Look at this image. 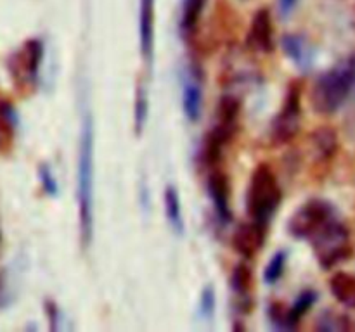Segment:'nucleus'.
I'll return each instance as SVG.
<instances>
[{
    "mask_svg": "<svg viewBox=\"0 0 355 332\" xmlns=\"http://www.w3.org/2000/svg\"><path fill=\"white\" fill-rule=\"evenodd\" d=\"M288 230L295 239L307 241L319 265L333 268L352 255L350 232L329 201L311 199L290 218Z\"/></svg>",
    "mask_w": 355,
    "mask_h": 332,
    "instance_id": "nucleus-1",
    "label": "nucleus"
},
{
    "mask_svg": "<svg viewBox=\"0 0 355 332\" xmlns=\"http://www.w3.org/2000/svg\"><path fill=\"white\" fill-rule=\"evenodd\" d=\"M94 120L90 113L82 121L76 168V203H78L80 239L85 248L92 242L94 234Z\"/></svg>",
    "mask_w": 355,
    "mask_h": 332,
    "instance_id": "nucleus-2",
    "label": "nucleus"
},
{
    "mask_svg": "<svg viewBox=\"0 0 355 332\" xmlns=\"http://www.w3.org/2000/svg\"><path fill=\"white\" fill-rule=\"evenodd\" d=\"M355 95V54L340 59L315 78L311 102L315 113L335 114Z\"/></svg>",
    "mask_w": 355,
    "mask_h": 332,
    "instance_id": "nucleus-3",
    "label": "nucleus"
},
{
    "mask_svg": "<svg viewBox=\"0 0 355 332\" xmlns=\"http://www.w3.org/2000/svg\"><path fill=\"white\" fill-rule=\"evenodd\" d=\"M239 113H241V102L234 95H222L217 104V114L211 130L208 131L203 140L200 158L203 166L208 169L217 168L218 161L222 159V152L231 144L232 137L236 135L239 123Z\"/></svg>",
    "mask_w": 355,
    "mask_h": 332,
    "instance_id": "nucleus-4",
    "label": "nucleus"
},
{
    "mask_svg": "<svg viewBox=\"0 0 355 332\" xmlns=\"http://www.w3.org/2000/svg\"><path fill=\"white\" fill-rule=\"evenodd\" d=\"M283 192L274 169L267 163H260L252 173L248 192H246V211L250 220L269 227L270 220L279 208Z\"/></svg>",
    "mask_w": 355,
    "mask_h": 332,
    "instance_id": "nucleus-5",
    "label": "nucleus"
},
{
    "mask_svg": "<svg viewBox=\"0 0 355 332\" xmlns=\"http://www.w3.org/2000/svg\"><path fill=\"white\" fill-rule=\"evenodd\" d=\"M302 121V83L298 80L288 85L283 106L270 123L269 138L272 145L290 144L300 131Z\"/></svg>",
    "mask_w": 355,
    "mask_h": 332,
    "instance_id": "nucleus-6",
    "label": "nucleus"
},
{
    "mask_svg": "<svg viewBox=\"0 0 355 332\" xmlns=\"http://www.w3.org/2000/svg\"><path fill=\"white\" fill-rule=\"evenodd\" d=\"M44 44L38 38H30L23 47L9 57V69L14 82L21 86H35L40 75Z\"/></svg>",
    "mask_w": 355,
    "mask_h": 332,
    "instance_id": "nucleus-7",
    "label": "nucleus"
},
{
    "mask_svg": "<svg viewBox=\"0 0 355 332\" xmlns=\"http://www.w3.org/2000/svg\"><path fill=\"white\" fill-rule=\"evenodd\" d=\"M315 301H318V294L312 289H307L298 294V297L293 301L290 308L283 306L279 303H274L269 308V318L272 320L274 325L281 329H297L302 317L314 306Z\"/></svg>",
    "mask_w": 355,
    "mask_h": 332,
    "instance_id": "nucleus-8",
    "label": "nucleus"
},
{
    "mask_svg": "<svg viewBox=\"0 0 355 332\" xmlns=\"http://www.w3.org/2000/svg\"><path fill=\"white\" fill-rule=\"evenodd\" d=\"M274 45L276 42H274L272 14L267 7H262L253 14L248 35H246V47L260 54H270L274 50Z\"/></svg>",
    "mask_w": 355,
    "mask_h": 332,
    "instance_id": "nucleus-9",
    "label": "nucleus"
},
{
    "mask_svg": "<svg viewBox=\"0 0 355 332\" xmlns=\"http://www.w3.org/2000/svg\"><path fill=\"white\" fill-rule=\"evenodd\" d=\"M266 225L257 223L253 220L245 221L236 228L234 235H232V246L239 256H243L245 259H252L266 244Z\"/></svg>",
    "mask_w": 355,
    "mask_h": 332,
    "instance_id": "nucleus-10",
    "label": "nucleus"
},
{
    "mask_svg": "<svg viewBox=\"0 0 355 332\" xmlns=\"http://www.w3.org/2000/svg\"><path fill=\"white\" fill-rule=\"evenodd\" d=\"M207 190L210 196L211 204L215 208V214L222 223H229L232 220L231 204H229V194H231V187H229V180L220 169L214 168L210 169L207 178Z\"/></svg>",
    "mask_w": 355,
    "mask_h": 332,
    "instance_id": "nucleus-11",
    "label": "nucleus"
},
{
    "mask_svg": "<svg viewBox=\"0 0 355 332\" xmlns=\"http://www.w3.org/2000/svg\"><path fill=\"white\" fill-rule=\"evenodd\" d=\"M155 23H156V0H141L139 3V40L141 54L146 62L153 61L155 54Z\"/></svg>",
    "mask_w": 355,
    "mask_h": 332,
    "instance_id": "nucleus-12",
    "label": "nucleus"
},
{
    "mask_svg": "<svg viewBox=\"0 0 355 332\" xmlns=\"http://www.w3.org/2000/svg\"><path fill=\"white\" fill-rule=\"evenodd\" d=\"M182 109L189 121L196 123L200 121L203 113V85H201V75L194 68L189 69L184 78L182 85Z\"/></svg>",
    "mask_w": 355,
    "mask_h": 332,
    "instance_id": "nucleus-13",
    "label": "nucleus"
},
{
    "mask_svg": "<svg viewBox=\"0 0 355 332\" xmlns=\"http://www.w3.org/2000/svg\"><path fill=\"white\" fill-rule=\"evenodd\" d=\"M311 152L314 161L319 165H328L338 151V135L333 128L321 127L311 133Z\"/></svg>",
    "mask_w": 355,
    "mask_h": 332,
    "instance_id": "nucleus-14",
    "label": "nucleus"
},
{
    "mask_svg": "<svg viewBox=\"0 0 355 332\" xmlns=\"http://www.w3.org/2000/svg\"><path fill=\"white\" fill-rule=\"evenodd\" d=\"M283 50L295 64L300 69L307 71L311 69L312 61H314V52H312L311 44L298 33H286L281 40Z\"/></svg>",
    "mask_w": 355,
    "mask_h": 332,
    "instance_id": "nucleus-15",
    "label": "nucleus"
},
{
    "mask_svg": "<svg viewBox=\"0 0 355 332\" xmlns=\"http://www.w3.org/2000/svg\"><path fill=\"white\" fill-rule=\"evenodd\" d=\"M329 289L338 303L355 310V275L349 272H336L329 279Z\"/></svg>",
    "mask_w": 355,
    "mask_h": 332,
    "instance_id": "nucleus-16",
    "label": "nucleus"
},
{
    "mask_svg": "<svg viewBox=\"0 0 355 332\" xmlns=\"http://www.w3.org/2000/svg\"><path fill=\"white\" fill-rule=\"evenodd\" d=\"M208 0H182V9H180V33L184 38L193 37L203 16L205 6Z\"/></svg>",
    "mask_w": 355,
    "mask_h": 332,
    "instance_id": "nucleus-17",
    "label": "nucleus"
},
{
    "mask_svg": "<svg viewBox=\"0 0 355 332\" xmlns=\"http://www.w3.org/2000/svg\"><path fill=\"white\" fill-rule=\"evenodd\" d=\"M231 287L232 293L238 296L239 304H248V306L252 304V270H250V266L245 261H239L234 266V270H232Z\"/></svg>",
    "mask_w": 355,
    "mask_h": 332,
    "instance_id": "nucleus-18",
    "label": "nucleus"
},
{
    "mask_svg": "<svg viewBox=\"0 0 355 332\" xmlns=\"http://www.w3.org/2000/svg\"><path fill=\"white\" fill-rule=\"evenodd\" d=\"M163 201H165V214L170 227H172L177 234H184V214L179 190L173 185H168L165 189Z\"/></svg>",
    "mask_w": 355,
    "mask_h": 332,
    "instance_id": "nucleus-19",
    "label": "nucleus"
},
{
    "mask_svg": "<svg viewBox=\"0 0 355 332\" xmlns=\"http://www.w3.org/2000/svg\"><path fill=\"white\" fill-rule=\"evenodd\" d=\"M17 127V114L12 104L0 102V152L9 147L14 128Z\"/></svg>",
    "mask_w": 355,
    "mask_h": 332,
    "instance_id": "nucleus-20",
    "label": "nucleus"
},
{
    "mask_svg": "<svg viewBox=\"0 0 355 332\" xmlns=\"http://www.w3.org/2000/svg\"><path fill=\"white\" fill-rule=\"evenodd\" d=\"M148 114H149V99H148V89L144 83L137 86L135 92V102H134V127L135 133L141 135L144 131L146 123H148Z\"/></svg>",
    "mask_w": 355,
    "mask_h": 332,
    "instance_id": "nucleus-21",
    "label": "nucleus"
},
{
    "mask_svg": "<svg viewBox=\"0 0 355 332\" xmlns=\"http://www.w3.org/2000/svg\"><path fill=\"white\" fill-rule=\"evenodd\" d=\"M286 261L288 256L284 251H277L276 255L270 258V261L267 263L266 272H263V280L266 284H276L279 282L281 277H283L284 268H286Z\"/></svg>",
    "mask_w": 355,
    "mask_h": 332,
    "instance_id": "nucleus-22",
    "label": "nucleus"
},
{
    "mask_svg": "<svg viewBox=\"0 0 355 332\" xmlns=\"http://www.w3.org/2000/svg\"><path fill=\"white\" fill-rule=\"evenodd\" d=\"M349 327L350 324L349 320H347V317L336 315L333 313V311H328V313L322 315L321 320H319L318 324V329H321V331H343V329Z\"/></svg>",
    "mask_w": 355,
    "mask_h": 332,
    "instance_id": "nucleus-23",
    "label": "nucleus"
},
{
    "mask_svg": "<svg viewBox=\"0 0 355 332\" xmlns=\"http://www.w3.org/2000/svg\"><path fill=\"white\" fill-rule=\"evenodd\" d=\"M38 178H40L42 189H44V192L47 194V196L51 197L58 196L59 192L58 180H55L54 173H52V169L49 168L47 165H42L40 168H38Z\"/></svg>",
    "mask_w": 355,
    "mask_h": 332,
    "instance_id": "nucleus-24",
    "label": "nucleus"
},
{
    "mask_svg": "<svg viewBox=\"0 0 355 332\" xmlns=\"http://www.w3.org/2000/svg\"><path fill=\"white\" fill-rule=\"evenodd\" d=\"M200 313L203 318H211L215 313V290L211 286H207L200 297Z\"/></svg>",
    "mask_w": 355,
    "mask_h": 332,
    "instance_id": "nucleus-25",
    "label": "nucleus"
},
{
    "mask_svg": "<svg viewBox=\"0 0 355 332\" xmlns=\"http://www.w3.org/2000/svg\"><path fill=\"white\" fill-rule=\"evenodd\" d=\"M12 301V294L9 290V282H7L6 272H0V308L9 306Z\"/></svg>",
    "mask_w": 355,
    "mask_h": 332,
    "instance_id": "nucleus-26",
    "label": "nucleus"
},
{
    "mask_svg": "<svg viewBox=\"0 0 355 332\" xmlns=\"http://www.w3.org/2000/svg\"><path fill=\"white\" fill-rule=\"evenodd\" d=\"M45 311H47L49 320H51V329H58L59 310H58V306H55V303H51V301H49V303L45 304Z\"/></svg>",
    "mask_w": 355,
    "mask_h": 332,
    "instance_id": "nucleus-27",
    "label": "nucleus"
},
{
    "mask_svg": "<svg viewBox=\"0 0 355 332\" xmlns=\"http://www.w3.org/2000/svg\"><path fill=\"white\" fill-rule=\"evenodd\" d=\"M298 0H279V10L284 17L290 16L293 12V9L297 7Z\"/></svg>",
    "mask_w": 355,
    "mask_h": 332,
    "instance_id": "nucleus-28",
    "label": "nucleus"
}]
</instances>
